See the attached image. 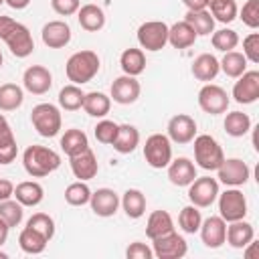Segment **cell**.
Returning <instances> with one entry per match:
<instances>
[{
  "instance_id": "obj_1",
  "label": "cell",
  "mask_w": 259,
  "mask_h": 259,
  "mask_svg": "<svg viewBox=\"0 0 259 259\" xmlns=\"http://www.w3.org/2000/svg\"><path fill=\"white\" fill-rule=\"evenodd\" d=\"M0 38L8 45L10 53L18 59H24L34 51V40L30 30L22 22L10 16H0Z\"/></svg>"
},
{
  "instance_id": "obj_2",
  "label": "cell",
  "mask_w": 259,
  "mask_h": 259,
  "mask_svg": "<svg viewBox=\"0 0 259 259\" xmlns=\"http://www.w3.org/2000/svg\"><path fill=\"white\" fill-rule=\"evenodd\" d=\"M22 166L32 178H42L61 166V156L47 146H28L22 154Z\"/></svg>"
},
{
  "instance_id": "obj_3",
  "label": "cell",
  "mask_w": 259,
  "mask_h": 259,
  "mask_svg": "<svg viewBox=\"0 0 259 259\" xmlns=\"http://www.w3.org/2000/svg\"><path fill=\"white\" fill-rule=\"evenodd\" d=\"M99 57L97 53L93 51H77L69 57L67 65H65V73H67V79L75 85H83V83H89L97 71H99Z\"/></svg>"
},
{
  "instance_id": "obj_4",
  "label": "cell",
  "mask_w": 259,
  "mask_h": 259,
  "mask_svg": "<svg viewBox=\"0 0 259 259\" xmlns=\"http://www.w3.org/2000/svg\"><path fill=\"white\" fill-rule=\"evenodd\" d=\"M30 121H32L34 130L42 138H55L61 132V125H63L61 111L53 103H38V105H34L32 111H30Z\"/></svg>"
},
{
  "instance_id": "obj_5",
  "label": "cell",
  "mask_w": 259,
  "mask_h": 259,
  "mask_svg": "<svg viewBox=\"0 0 259 259\" xmlns=\"http://www.w3.org/2000/svg\"><path fill=\"white\" fill-rule=\"evenodd\" d=\"M223 160H225L223 148L212 136L208 134L194 136V162L202 170H217Z\"/></svg>"
},
{
  "instance_id": "obj_6",
  "label": "cell",
  "mask_w": 259,
  "mask_h": 259,
  "mask_svg": "<svg viewBox=\"0 0 259 259\" xmlns=\"http://www.w3.org/2000/svg\"><path fill=\"white\" fill-rule=\"evenodd\" d=\"M217 198H219V217L225 223H233V221L245 219V214H247V198H245V194L241 190H237V186L227 188Z\"/></svg>"
},
{
  "instance_id": "obj_7",
  "label": "cell",
  "mask_w": 259,
  "mask_h": 259,
  "mask_svg": "<svg viewBox=\"0 0 259 259\" xmlns=\"http://www.w3.org/2000/svg\"><path fill=\"white\" fill-rule=\"evenodd\" d=\"M144 158L152 168H166L172 160V142L166 134H152L144 146Z\"/></svg>"
},
{
  "instance_id": "obj_8",
  "label": "cell",
  "mask_w": 259,
  "mask_h": 259,
  "mask_svg": "<svg viewBox=\"0 0 259 259\" xmlns=\"http://www.w3.org/2000/svg\"><path fill=\"white\" fill-rule=\"evenodd\" d=\"M152 251L158 259H182L188 253V243L176 231H170L158 239H152Z\"/></svg>"
},
{
  "instance_id": "obj_9",
  "label": "cell",
  "mask_w": 259,
  "mask_h": 259,
  "mask_svg": "<svg viewBox=\"0 0 259 259\" xmlns=\"http://www.w3.org/2000/svg\"><path fill=\"white\" fill-rule=\"evenodd\" d=\"M138 42L146 51H162L168 45V24L162 20H148L140 24Z\"/></svg>"
},
{
  "instance_id": "obj_10",
  "label": "cell",
  "mask_w": 259,
  "mask_h": 259,
  "mask_svg": "<svg viewBox=\"0 0 259 259\" xmlns=\"http://www.w3.org/2000/svg\"><path fill=\"white\" fill-rule=\"evenodd\" d=\"M219 196V182L217 178L210 176H196L190 184H188V198L194 206L198 208H206L210 206Z\"/></svg>"
},
{
  "instance_id": "obj_11",
  "label": "cell",
  "mask_w": 259,
  "mask_h": 259,
  "mask_svg": "<svg viewBox=\"0 0 259 259\" xmlns=\"http://www.w3.org/2000/svg\"><path fill=\"white\" fill-rule=\"evenodd\" d=\"M198 105L204 113L210 115H219L225 113L229 107V95L221 85L214 83H206L200 91H198Z\"/></svg>"
},
{
  "instance_id": "obj_12",
  "label": "cell",
  "mask_w": 259,
  "mask_h": 259,
  "mask_svg": "<svg viewBox=\"0 0 259 259\" xmlns=\"http://www.w3.org/2000/svg\"><path fill=\"white\" fill-rule=\"evenodd\" d=\"M249 176L251 170L241 158H225L217 168V178L227 186H243Z\"/></svg>"
},
{
  "instance_id": "obj_13",
  "label": "cell",
  "mask_w": 259,
  "mask_h": 259,
  "mask_svg": "<svg viewBox=\"0 0 259 259\" xmlns=\"http://www.w3.org/2000/svg\"><path fill=\"white\" fill-rule=\"evenodd\" d=\"M233 97L237 103L249 105L259 99V71H245L233 85Z\"/></svg>"
},
{
  "instance_id": "obj_14",
  "label": "cell",
  "mask_w": 259,
  "mask_h": 259,
  "mask_svg": "<svg viewBox=\"0 0 259 259\" xmlns=\"http://www.w3.org/2000/svg\"><path fill=\"white\" fill-rule=\"evenodd\" d=\"M170 142L174 144H190L196 136V121L194 117L186 115V113H178L174 117H170L168 121V134Z\"/></svg>"
},
{
  "instance_id": "obj_15",
  "label": "cell",
  "mask_w": 259,
  "mask_h": 259,
  "mask_svg": "<svg viewBox=\"0 0 259 259\" xmlns=\"http://www.w3.org/2000/svg\"><path fill=\"white\" fill-rule=\"evenodd\" d=\"M22 85H24V89H26L28 93H32V95H42V93H47V91L51 89V85H53V75H51V71H49L47 67H42V65H30V67L24 71V75H22Z\"/></svg>"
},
{
  "instance_id": "obj_16",
  "label": "cell",
  "mask_w": 259,
  "mask_h": 259,
  "mask_svg": "<svg viewBox=\"0 0 259 259\" xmlns=\"http://www.w3.org/2000/svg\"><path fill=\"white\" fill-rule=\"evenodd\" d=\"M140 81L132 75H121L111 83V99L119 105H130L140 97Z\"/></svg>"
},
{
  "instance_id": "obj_17",
  "label": "cell",
  "mask_w": 259,
  "mask_h": 259,
  "mask_svg": "<svg viewBox=\"0 0 259 259\" xmlns=\"http://www.w3.org/2000/svg\"><path fill=\"white\" fill-rule=\"evenodd\" d=\"M40 36L49 49H63L71 42V26L65 20H51L42 26Z\"/></svg>"
},
{
  "instance_id": "obj_18",
  "label": "cell",
  "mask_w": 259,
  "mask_h": 259,
  "mask_svg": "<svg viewBox=\"0 0 259 259\" xmlns=\"http://www.w3.org/2000/svg\"><path fill=\"white\" fill-rule=\"evenodd\" d=\"M89 204L97 217H113L119 206V196L111 188H97L95 192H91Z\"/></svg>"
},
{
  "instance_id": "obj_19",
  "label": "cell",
  "mask_w": 259,
  "mask_h": 259,
  "mask_svg": "<svg viewBox=\"0 0 259 259\" xmlns=\"http://www.w3.org/2000/svg\"><path fill=\"white\" fill-rule=\"evenodd\" d=\"M200 239L208 249H219L225 243L227 223L221 217H208L200 223Z\"/></svg>"
},
{
  "instance_id": "obj_20",
  "label": "cell",
  "mask_w": 259,
  "mask_h": 259,
  "mask_svg": "<svg viewBox=\"0 0 259 259\" xmlns=\"http://www.w3.org/2000/svg\"><path fill=\"white\" fill-rule=\"evenodd\" d=\"M69 160H71L69 164H71V170H73L75 178H79V180H83V182L95 178V174H97V170H99V164H97V158H95V154H93L91 148L83 150V152L77 154V156H71Z\"/></svg>"
},
{
  "instance_id": "obj_21",
  "label": "cell",
  "mask_w": 259,
  "mask_h": 259,
  "mask_svg": "<svg viewBox=\"0 0 259 259\" xmlns=\"http://www.w3.org/2000/svg\"><path fill=\"white\" fill-rule=\"evenodd\" d=\"M168 168V180L174 184V186H188L194 178H196V166L192 160L180 156L176 160H170V164L166 166Z\"/></svg>"
},
{
  "instance_id": "obj_22",
  "label": "cell",
  "mask_w": 259,
  "mask_h": 259,
  "mask_svg": "<svg viewBox=\"0 0 259 259\" xmlns=\"http://www.w3.org/2000/svg\"><path fill=\"white\" fill-rule=\"evenodd\" d=\"M253 239H255V231H253V225H251V223H247V221H243V219L229 223L225 241H227L233 249H243V247L249 245Z\"/></svg>"
},
{
  "instance_id": "obj_23",
  "label": "cell",
  "mask_w": 259,
  "mask_h": 259,
  "mask_svg": "<svg viewBox=\"0 0 259 259\" xmlns=\"http://www.w3.org/2000/svg\"><path fill=\"white\" fill-rule=\"evenodd\" d=\"M77 20L83 30L87 32H97L105 26V12L97 4H83L77 10Z\"/></svg>"
},
{
  "instance_id": "obj_24",
  "label": "cell",
  "mask_w": 259,
  "mask_h": 259,
  "mask_svg": "<svg viewBox=\"0 0 259 259\" xmlns=\"http://www.w3.org/2000/svg\"><path fill=\"white\" fill-rule=\"evenodd\" d=\"M18 154V146H16V138L12 134L10 123L6 121V117L0 113V164L6 166L10 162L16 160Z\"/></svg>"
},
{
  "instance_id": "obj_25",
  "label": "cell",
  "mask_w": 259,
  "mask_h": 259,
  "mask_svg": "<svg viewBox=\"0 0 259 259\" xmlns=\"http://www.w3.org/2000/svg\"><path fill=\"white\" fill-rule=\"evenodd\" d=\"M192 75L198 79V81H204V83H208V81H212L217 75H219V71H221V65H219V59L214 57V55H210V53H202V55H198L194 61H192Z\"/></svg>"
},
{
  "instance_id": "obj_26",
  "label": "cell",
  "mask_w": 259,
  "mask_h": 259,
  "mask_svg": "<svg viewBox=\"0 0 259 259\" xmlns=\"http://www.w3.org/2000/svg\"><path fill=\"white\" fill-rule=\"evenodd\" d=\"M14 196L16 200L22 204V206H36L42 202L45 198V190L38 182H32V180H24L20 184L14 186Z\"/></svg>"
},
{
  "instance_id": "obj_27",
  "label": "cell",
  "mask_w": 259,
  "mask_h": 259,
  "mask_svg": "<svg viewBox=\"0 0 259 259\" xmlns=\"http://www.w3.org/2000/svg\"><path fill=\"white\" fill-rule=\"evenodd\" d=\"M196 40V32L192 30V26L184 20L174 22L172 26H168V42L174 49H188L192 47Z\"/></svg>"
},
{
  "instance_id": "obj_28",
  "label": "cell",
  "mask_w": 259,
  "mask_h": 259,
  "mask_svg": "<svg viewBox=\"0 0 259 259\" xmlns=\"http://www.w3.org/2000/svg\"><path fill=\"white\" fill-rule=\"evenodd\" d=\"M140 144V132L136 125L132 123H121L119 130H117V138L115 142L111 144L115 152L119 154H132Z\"/></svg>"
},
{
  "instance_id": "obj_29",
  "label": "cell",
  "mask_w": 259,
  "mask_h": 259,
  "mask_svg": "<svg viewBox=\"0 0 259 259\" xmlns=\"http://www.w3.org/2000/svg\"><path fill=\"white\" fill-rule=\"evenodd\" d=\"M170 231H174V221H172L168 210H154L148 217V223H146L148 239H158V237H162Z\"/></svg>"
},
{
  "instance_id": "obj_30",
  "label": "cell",
  "mask_w": 259,
  "mask_h": 259,
  "mask_svg": "<svg viewBox=\"0 0 259 259\" xmlns=\"http://www.w3.org/2000/svg\"><path fill=\"white\" fill-rule=\"evenodd\" d=\"M119 65H121V71L123 75H132V77H138L144 73L146 69V55L142 49H125L119 57Z\"/></svg>"
},
{
  "instance_id": "obj_31",
  "label": "cell",
  "mask_w": 259,
  "mask_h": 259,
  "mask_svg": "<svg viewBox=\"0 0 259 259\" xmlns=\"http://www.w3.org/2000/svg\"><path fill=\"white\" fill-rule=\"evenodd\" d=\"M89 148V140H87V134L83 130H77V127H71L63 134L61 138V150L71 158V156H77L81 154L83 150Z\"/></svg>"
},
{
  "instance_id": "obj_32",
  "label": "cell",
  "mask_w": 259,
  "mask_h": 259,
  "mask_svg": "<svg viewBox=\"0 0 259 259\" xmlns=\"http://www.w3.org/2000/svg\"><path fill=\"white\" fill-rule=\"evenodd\" d=\"M47 243H49V239L45 237V235H40L38 231H34L32 227H24L22 231H20V235H18V245H20V249L24 251V253H28V255H38V253H42L45 251V247H47Z\"/></svg>"
},
{
  "instance_id": "obj_33",
  "label": "cell",
  "mask_w": 259,
  "mask_h": 259,
  "mask_svg": "<svg viewBox=\"0 0 259 259\" xmlns=\"http://www.w3.org/2000/svg\"><path fill=\"white\" fill-rule=\"evenodd\" d=\"M83 109L85 113H89L91 117H105L111 109V97L101 93V91H91L85 93L83 99Z\"/></svg>"
},
{
  "instance_id": "obj_34",
  "label": "cell",
  "mask_w": 259,
  "mask_h": 259,
  "mask_svg": "<svg viewBox=\"0 0 259 259\" xmlns=\"http://www.w3.org/2000/svg\"><path fill=\"white\" fill-rule=\"evenodd\" d=\"M184 22H188L192 26L196 36H206L214 30V18L206 8L204 10H188L184 14Z\"/></svg>"
},
{
  "instance_id": "obj_35",
  "label": "cell",
  "mask_w": 259,
  "mask_h": 259,
  "mask_svg": "<svg viewBox=\"0 0 259 259\" xmlns=\"http://www.w3.org/2000/svg\"><path fill=\"white\" fill-rule=\"evenodd\" d=\"M119 204L123 206V210H125V214H127L130 219H140V217H144V212H146V196H144V192L138 190V188H127V190L123 192Z\"/></svg>"
},
{
  "instance_id": "obj_36",
  "label": "cell",
  "mask_w": 259,
  "mask_h": 259,
  "mask_svg": "<svg viewBox=\"0 0 259 259\" xmlns=\"http://www.w3.org/2000/svg\"><path fill=\"white\" fill-rule=\"evenodd\" d=\"M24 91L16 83H4L0 85V111H14L22 105Z\"/></svg>"
},
{
  "instance_id": "obj_37",
  "label": "cell",
  "mask_w": 259,
  "mask_h": 259,
  "mask_svg": "<svg viewBox=\"0 0 259 259\" xmlns=\"http://www.w3.org/2000/svg\"><path fill=\"white\" fill-rule=\"evenodd\" d=\"M247 63H249V61L245 59V55H243V53H237V51H227L225 57L219 61L221 71H223L227 77H233V79L241 77V75L247 71Z\"/></svg>"
},
{
  "instance_id": "obj_38",
  "label": "cell",
  "mask_w": 259,
  "mask_h": 259,
  "mask_svg": "<svg viewBox=\"0 0 259 259\" xmlns=\"http://www.w3.org/2000/svg\"><path fill=\"white\" fill-rule=\"evenodd\" d=\"M225 132L233 138H243L251 130V117L243 111H231L225 117Z\"/></svg>"
},
{
  "instance_id": "obj_39",
  "label": "cell",
  "mask_w": 259,
  "mask_h": 259,
  "mask_svg": "<svg viewBox=\"0 0 259 259\" xmlns=\"http://www.w3.org/2000/svg\"><path fill=\"white\" fill-rule=\"evenodd\" d=\"M206 8H210V14L214 20L229 24L237 18V2L235 0H208Z\"/></svg>"
},
{
  "instance_id": "obj_40",
  "label": "cell",
  "mask_w": 259,
  "mask_h": 259,
  "mask_svg": "<svg viewBox=\"0 0 259 259\" xmlns=\"http://www.w3.org/2000/svg\"><path fill=\"white\" fill-rule=\"evenodd\" d=\"M83 99H85V93L81 91L79 85L71 83V85H65L61 91H59V105L67 111H77L83 107Z\"/></svg>"
},
{
  "instance_id": "obj_41",
  "label": "cell",
  "mask_w": 259,
  "mask_h": 259,
  "mask_svg": "<svg viewBox=\"0 0 259 259\" xmlns=\"http://www.w3.org/2000/svg\"><path fill=\"white\" fill-rule=\"evenodd\" d=\"M200 223H202V217H200L198 206H194V204L184 206V208L180 210V214H178V225H180V229H182L184 233H188V235L198 233Z\"/></svg>"
},
{
  "instance_id": "obj_42",
  "label": "cell",
  "mask_w": 259,
  "mask_h": 259,
  "mask_svg": "<svg viewBox=\"0 0 259 259\" xmlns=\"http://www.w3.org/2000/svg\"><path fill=\"white\" fill-rule=\"evenodd\" d=\"M22 217H24V210H22V204L18 200H12V198L0 200V219L6 221V225L10 229L18 227L22 223Z\"/></svg>"
},
{
  "instance_id": "obj_43",
  "label": "cell",
  "mask_w": 259,
  "mask_h": 259,
  "mask_svg": "<svg viewBox=\"0 0 259 259\" xmlns=\"http://www.w3.org/2000/svg\"><path fill=\"white\" fill-rule=\"evenodd\" d=\"M210 42H212V47H214L217 51L227 53V51H233V49L239 45V34H237V30H233V28L212 30Z\"/></svg>"
},
{
  "instance_id": "obj_44",
  "label": "cell",
  "mask_w": 259,
  "mask_h": 259,
  "mask_svg": "<svg viewBox=\"0 0 259 259\" xmlns=\"http://www.w3.org/2000/svg\"><path fill=\"white\" fill-rule=\"evenodd\" d=\"M89 198H91V190L83 180H77L65 188V200L71 206H83L89 202Z\"/></svg>"
},
{
  "instance_id": "obj_45",
  "label": "cell",
  "mask_w": 259,
  "mask_h": 259,
  "mask_svg": "<svg viewBox=\"0 0 259 259\" xmlns=\"http://www.w3.org/2000/svg\"><path fill=\"white\" fill-rule=\"evenodd\" d=\"M117 130H119V123H115V121H111V119H101V121L95 125L93 134H95V140H97L99 144L111 146V144L115 142V138H117Z\"/></svg>"
},
{
  "instance_id": "obj_46",
  "label": "cell",
  "mask_w": 259,
  "mask_h": 259,
  "mask_svg": "<svg viewBox=\"0 0 259 259\" xmlns=\"http://www.w3.org/2000/svg\"><path fill=\"white\" fill-rule=\"evenodd\" d=\"M28 227H32L34 231H38L40 235H45L49 241L55 237V221L53 217H49L47 212H34L28 221H26Z\"/></svg>"
},
{
  "instance_id": "obj_47",
  "label": "cell",
  "mask_w": 259,
  "mask_h": 259,
  "mask_svg": "<svg viewBox=\"0 0 259 259\" xmlns=\"http://www.w3.org/2000/svg\"><path fill=\"white\" fill-rule=\"evenodd\" d=\"M239 14H241L243 24H247L249 28H257L259 26V0H247Z\"/></svg>"
},
{
  "instance_id": "obj_48",
  "label": "cell",
  "mask_w": 259,
  "mask_h": 259,
  "mask_svg": "<svg viewBox=\"0 0 259 259\" xmlns=\"http://www.w3.org/2000/svg\"><path fill=\"white\" fill-rule=\"evenodd\" d=\"M243 55L251 63H259V32H251L243 38Z\"/></svg>"
},
{
  "instance_id": "obj_49",
  "label": "cell",
  "mask_w": 259,
  "mask_h": 259,
  "mask_svg": "<svg viewBox=\"0 0 259 259\" xmlns=\"http://www.w3.org/2000/svg\"><path fill=\"white\" fill-rule=\"evenodd\" d=\"M125 257H127V259H152V257H154V251H152V247H148L146 243L134 241V243L125 249Z\"/></svg>"
},
{
  "instance_id": "obj_50",
  "label": "cell",
  "mask_w": 259,
  "mask_h": 259,
  "mask_svg": "<svg viewBox=\"0 0 259 259\" xmlns=\"http://www.w3.org/2000/svg\"><path fill=\"white\" fill-rule=\"evenodd\" d=\"M51 6L57 14L61 16H71L79 10L81 6V0H51Z\"/></svg>"
},
{
  "instance_id": "obj_51",
  "label": "cell",
  "mask_w": 259,
  "mask_h": 259,
  "mask_svg": "<svg viewBox=\"0 0 259 259\" xmlns=\"http://www.w3.org/2000/svg\"><path fill=\"white\" fill-rule=\"evenodd\" d=\"M14 196V184L8 178H0V200L12 198Z\"/></svg>"
},
{
  "instance_id": "obj_52",
  "label": "cell",
  "mask_w": 259,
  "mask_h": 259,
  "mask_svg": "<svg viewBox=\"0 0 259 259\" xmlns=\"http://www.w3.org/2000/svg\"><path fill=\"white\" fill-rule=\"evenodd\" d=\"M182 2L188 10H204L208 4V0H182Z\"/></svg>"
},
{
  "instance_id": "obj_53",
  "label": "cell",
  "mask_w": 259,
  "mask_h": 259,
  "mask_svg": "<svg viewBox=\"0 0 259 259\" xmlns=\"http://www.w3.org/2000/svg\"><path fill=\"white\" fill-rule=\"evenodd\" d=\"M10 8H14V10H22V8H26L28 4H30V0H4Z\"/></svg>"
},
{
  "instance_id": "obj_54",
  "label": "cell",
  "mask_w": 259,
  "mask_h": 259,
  "mask_svg": "<svg viewBox=\"0 0 259 259\" xmlns=\"http://www.w3.org/2000/svg\"><path fill=\"white\" fill-rule=\"evenodd\" d=\"M8 231H10V227L6 225V221L0 219V247L6 243V239H8Z\"/></svg>"
},
{
  "instance_id": "obj_55",
  "label": "cell",
  "mask_w": 259,
  "mask_h": 259,
  "mask_svg": "<svg viewBox=\"0 0 259 259\" xmlns=\"http://www.w3.org/2000/svg\"><path fill=\"white\" fill-rule=\"evenodd\" d=\"M0 259H8V253H4V251H0Z\"/></svg>"
},
{
  "instance_id": "obj_56",
  "label": "cell",
  "mask_w": 259,
  "mask_h": 259,
  "mask_svg": "<svg viewBox=\"0 0 259 259\" xmlns=\"http://www.w3.org/2000/svg\"><path fill=\"white\" fill-rule=\"evenodd\" d=\"M2 61H4V59H2V53H0V67H2Z\"/></svg>"
},
{
  "instance_id": "obj_57",
  "label": "cell",
  "mask_w": 259,
  "mask_h": 259,
  "mask_svg": "<svg viewBox=\"0 0 259 259\" xmlns=\"http://www.w3.org/2000/svg\"><path fill=\"white\" fill-rule=\"evenodd\" d=\"M0 4H4V0H0Z\"/></svg>"
}]
</instances>
